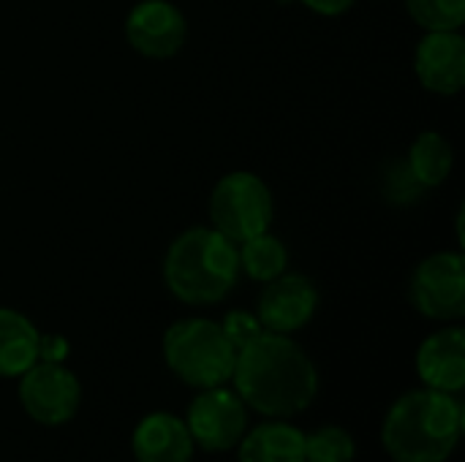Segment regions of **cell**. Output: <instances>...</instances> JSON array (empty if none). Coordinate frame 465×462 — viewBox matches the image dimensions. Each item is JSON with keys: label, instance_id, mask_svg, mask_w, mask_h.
Here are the masks:
<instances>
[{"label": "cell", "instance_id": "obj_1", "mask_svg": "<svg viewBox=\"0 0 465 462\" xmlns=\"http://www.w3.org/2000/svg\"><path fill=\"white\" fill-rule=\"evenodd\" d=\"M232 381L242 403L270 419L297 417L319 395V370L305 349L267 329L237 351Z\"/></svg>", "mask_w": 465, "mask_h": 462}, {"label": "cell", "instance_id": "obj_2", "mask_svg": "<svg viewBox=\"0 0 465 462\" xmlns=\"http://www.w3.org/2000/svg\"><path fill=\"white\" fill-rule=\"evenodd\" d=\"M463 403L439 389L398 398L381 428V444L395 462H447L463 436Z\"/></svg>", "mask_w": 465, "mask_h": 462}, {"label": "cell", "instance_id": "obj_3", "mask_svg": "<svg viewBox=\"0 0 465 462\" xmlns=\"http://www.w3.org/2000/svg\"><path fill=\"white\" fill-rule=\"evenodd\" d=\"M163 280L172 297L185 305H218L240 280L237 242L213 226L185 229L163 256Z\"/></svg>", "mask_w": 465, "mask_h": 462}, {"label": "cell", "instance_id": "obj_4", "mask_svg": "<svg viewBox=\"0 0 465 462\" xmlns=\"http://www.w3.org/2000/svg\"><path fill=\"white\" fill-rule=\"evenodd\" d=\"M163 359L183 384L210 389L232 378L237 351L221 324L210 319H183L163 335Z\"/></svg>", "mask_w": 465, "mask_h": 462}, {"label": "cell", "instance_id": "obj_5", "mask_svg": "<svg viewBox=\"0 0 465 462\" xmlns=\"http://www.w3.org/2000/svg\"><path fill=\"white\" fill-rule=\"evenodd\" d=\"M275 199L270 185L253 172L223 174L210 193V223L232 242H245L270 229Z\"/></svg>", "mask_w": 465, "mask_h": 462}, {"label": "cell", "instance_id": "obj_6", "mask_svg": "<svg viewBox=\"0 0 465 462\" xmlns=\"http://www.w3.org/2000/svg\"><path fill=\"white\" fill-rule=\"evenodd\" d=\"M185 428L199 449L210 455L229 452L248 433V406L223 384L202 389L188 406Z\"/></svg>", "mask_w": 465, "mask_h": 462}, {"label": "cell", "instance_id": "obj_7", "mask_svg": "<svg viewBox=\"0 0 465 462\" xmlns=\"http://www.w3.org/2000/svg\"><path fill=\"white\" fill-rule=\"evenodd\" d=\"M19 403L33 422L44 428H57L76 417L82 387L63 362L38 359L30 370L19 376Z\"/></svg>", "mask_w": 465, "mask_h": 462}, {"label": "cell", "instance_id": "obj_8", "mask_svg": "<svg viewBox=\"0 0 465 462\" xmlns=\"http://www.w3.org/2000/svg\"><path fill=\"white\" fill-rule=\"evenodd\" d=\"M411 305L433 321H460L465 316L463 253H433L411 275Z\"/></svg>", "mask_w": 465, "mask_h": 462}, {"label": "cell", "instance_id": "obj_9", "mask_svg": "<svg viewBox=\"0 0 465 462\" xmlns=\"http://www.w3.org/2000/svg\"><path fill=\"white\" fill-rule=\"evenodd\" d=\"M125 38L150 60L174 57L188 38V19L172 0H139L125 16Z\"/></svg>", "mask_w": 465, "mask_h": 462}, {"label": "cell", "instance_id": "obj_10", "mask_svg": "<svg viewBox=\"0 0 465 462\" xmlns=\"http://www.w3.org/2000/svg\"><path fill=\"white\" fill-rule=\"evenodd\" d=\"M319 310V289L308 275L283 272L264 283L256 305V319L267 332L294 335L311 324Z\"/></svg>", "mask_w": 465, "mask_h": 462}, {"label": "cell", "instance_id": "obj_11", "mask_svg": "<svg viewBox=\"0 0 465 462\" xmlns=\"http://www.w3.org/2000/svg\"><path fill=\"white\" fill-rule=\"evenodd\" d=\"M414 74L428 93L458 95L465 84V38L460 30H425L414 52Z\"/></svg>", "mask_w": 465, "mask_h": 462}, {"label": "cell", "instance_id": "obj_12", "mask_svg": "<svg viewBox=\"0 0 465 462\" xmlns=\"http://www.w3.org/2000/svg\"><path fill=\"white\" fill-rule=\"evenodd\" d=\"M417 376L428 389L460 395L465 387V332L452 324L422 340L417 349Z\"/></svg>", "mask_w": 465, "mask_h": 462}, {"label": "cell", "instance_id": "obj_13", "mask_svg": "<svg viewBox=\"0 0 465 462\" xmlns=\"http://www.w3.org/2000/svg\"><path fill=\"white\" fill-rule=\"evenodd\" d=\"M131 452L136 462H191L196 444L180 417L158 411L136 425Z\"/></svg>", "mask_w": 465, "mask_h": 462}, {"label": "cell", "instance_id": "obj_14", "mask_svg": "<svg viewBox=\"0 0 465 462\" xmlns=\"http://www.w3.org/2000/svg\"><path fill=\"white\" fill-rule=\"evenodd\" d=\"M237 447V462H305V433L283 419L248 430Z\"/></svg>", "mask_w": 465, "mask_h": 462}, {"label": "cell", "instance_id": "obj_15", "mask_svg": "<svg viewBox=\"0 0 465 462\" xmlns=\"http://www.w3.org/2000/svg\"><path fill=\"white\" fill-rule=\"evenodd\" d=\"M38 343H41V332L25 313L14 308H0V376L3 378H19L25 370L33 368L38 362Z\"/></svg>", "mask_w": 465, "mask_h": 462}, {"label": "cell", "instance_id": "obj_16", "mask_svg": "<svg viewBox=\"0 0 465 462\" xmlns=\"http://www.w3.org/2000/svg\"><path fill=\"white\" fill-rule=\"evenodd\" d=\"M406 166L411 169L414 180L425 191H430V188H439L450 180L452 166H455V150L444 133L422 131L411 142V150L406 155Z\"/></svg>", "mask_w": 465, "mask_h": 462}, {"label": "cell", "instance_id": "obj_17", "mask_svg": "<svg viewBox=\"0 0 465 462\" xmlns=\"http://www.w3.org/2000/svg\"><path fill=\"white\" fill-rule=\"evenodd\" d=\"M237 256H240V272H245L256 283H270L272 278L283 275L289 267V248L281 237L270 234V229L240 242Z\"/></svg>", "mask_w": 465, "mask_h": 462}, {"label": "cell", "instance_id": "obj_18", "mask_svg": "<svg viewBox=\"0 0 465 462\" xmlns=\"http://www.w3.org/2000/svg\"><path fill=\"white\" fill-rule=\"evenodd\" d=\"M357 441L346 428L324 425L305 436V462H354Z\"/></svg>", "mask_w": 465, "mask_h": 462}, {"label": "cell", "instance_id": "obj_19", "mask_svg": "<svg viewBox=\"0 0 465 462\" xmlns=\"http://www.w3.org/2000/svg\"><path fill=\"white\" fill-rule=\"evenodd\" d=\"M406 8L422 30H460L465 22V0H406Z\"/></svg>", "mask_w": 465, "mask_h": 462}, {"label": "cell", "instance_id": "obj_20", "mask_svg": "<svg viewBox=\"0 0 465 462\" xmlns=\"http://www.w3.org/2000/svg\"><path fill=\"white\" fill-rule=\"evenodd\" d=\"M221 329L229 338V343L234 346V351L245 349L251 340H256L264 332L256 313H248V310H229L226 319L221 321Z\"/></svg>", "mask_w": 465, "mask_h": 462}, {"label": "cell", "instance_id": "obj_21", "mask_svg": "<svg viewBox=\"0 0 465 462\" xmlns=\"http://www.w3.org/2000/svg\"><path fill=\"white\" fill-rule=\"evenodd\" d=\"M422 193H425V188L414 180L406 161L395 163L392 172L387 174V199L392 204H414Z\"/></svg>", "mask_w": 465, "mask_h": 462}, {"label": "cell", "instance_id": "obj_22", "mask_svg": "<svg viewBox=\"0 0 465 462\" xmlns=\"http://www.w3.org/2000/svg\"><path fill=\"white\" fill-rule=\"evenodd\" d=\"M71 346L63 335H41L38 343V359L41 362H63L68 357Z\"/></svg>", "mask_w": 465, "mask_h": 462}, {"label": "cell", "instance_id": "obj_23", "mask_svg": "<svg viewBox=\"0 0 465 462\" xmlns=\"http://www.w3.org/2000/svg\"><path fill=\"white\" fill-rule=\"evenodd\" d=\"M305 8L322 14V16H341L357 5V0H300Z\"/></svg>", "mask_w": 465, "mask_h": 462}]
</instances>
